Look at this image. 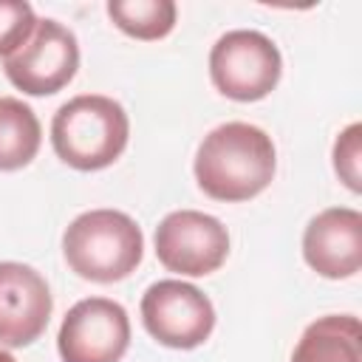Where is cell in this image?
<instances>
[{"label": "cell", "mask_w": 362, "mask_h": 362, "mask_svg": "<svg viewBox=\"0 0 362 362\" xmlns=\"http://www.w3.org/2000/svg\"><path fill=\"white\" fill-rule=\"evenodd\" d=\"M156 257L184 277L212 274L229 257V232L215 215L175 209L156 226Z\"/></svg>", "instance_id": "52a82bcc"}, {"label": "cell", "mask_w": 362, "mask_h": 362, "mask_svg": "<svg viewBox=\"0 0 362 362\" xmlns=\"http://www.w3.org/2000/svg\"><path fill=\"white\" fill-rule=\"evenodd\" d=\"M127 345V311L107 297H85L74 303L57 334L62 362H122Z\"/></svg>", "instance_id": "ba28073f"}, {"label": "cell", "mask_w": 362, "mask_h": 362, "mask_svg": "<svg viewBox=\"0 0 362 362\" xmlns=\"http://www.w3.org/2000/svg\"><path fill=\"white\" fill-rule=\"evenodd\" d=\"M141 322L156 342L189 351L209 339L215 328V308L192 283L158 280L141 294Z\"/></svg>", "instance_id": "8992f818"}, {"label": "cell", "mask_w": 362, "mask_h": 362, "mask_svg": "<svg viewBox=\"0 0 362 362\" xmlns=\"http://www.w3.org/2000/svg\"><path fill=\"white\" fill-rule=\"evenodd\" d=\"M130 119L124 107L102 93H82L59 105L51 119V147L74 170L110 167L127 147Z\"/></svg>", "instance_id": "7a4b0ae2"}, {"label": "cell", "mask_w": 362, "mask_h": 362, "mask_svg": "<svg viewBox=\"0 0 362 362\" xmlns=\"http://www.w3.org/2000/svg\"><path fill=\"white\" fill-rule=\"evenodd\" d=\"M37 28V14L25 0H0V57H11Z\"/></svg>", "instance_id": "5bb4252c"}, {"label": "cell", "mask_w": 362, "mask_h": 362, "mask_svg": "<svg viewBox=\"0 0 362 362\" xmlns=\"http://www.w3.org/2000/svg\"><path fill=\"white\" fill-rule=\"evenodd\" d=\"M40 141L42 127L37 113L17 96H0V170L11 173L31 164Z\"/></svg>", "instance_id": "7c38bea8"}, {"label": "cell", "mask_w": 362, "mask_h": 362, "mask_svg": "<svg viewBox=\"0 0 362 362\" xmlns=\"http://www.w3.org/2000/svg\"><path fill=\"white\" fill-rule=\"evenodd\" d=\"M0 362H17V359H14L8 351H0Z\"/></svg>", "instance_id": "2e32d148"}, {"label": "cell", "mask_w": 362, "mask_h": 362, "mask_svg": "<svg viewBox=\"0 0 362 362\" xmlns=\"http://www.w3.org/2000/svg\"><path fill=\"white\" fill-rule=\"evenodd\" d=\"M68 269L90 283H116L136 272L144 257L139 223L119 209H90L76 215L62 235Z\"/></svg>", "instance_id": "3957f363"}, {"label": "cell", "mask_w": 362, "mask_h": 362, "mask_svg": "<svg viewBox=\"0 0 362 362\" xmlns=\"http://www.w3.org/2000/svg\"><path fill=\"white\" fill-rule=\"evenodd\" d=\"M79 68V42L59 20H37L31 37L3 59L8 82L28 96H51L62 90Z\"/></svg>", "instance_id": "5b68a950"}, {"label": "cell", "mask_w": 362, "mask_h": 362, "mask_svg": "<svg viewBox=\"0 0 362 362\" xmlns=\"http://www.w3.org/2000/svg\"><path fill=\"white\" fill-rule=\"evenodd\" d=\"M54 311L45 277L17 260L0 263V345L23 348L42 337Z\"/></svg>", "instance_id": "9c48e42d"}, {"label": "cell", "mask_w": 362, "mask_h": 362, "mask_svg": "<svg viewBox=\"0 0 362 362\" xmlns=\"http://www.w3.org/2000/svg\"><path fill=\"white\" fill-rule=\"evenodd\" d=\"M291 362H362V328L354 314H325L305 325Z\"/></svg>", "instance_id": "8fae6325"}, {"label": "cell", "mask_w": 362, "mask_h": 362, "mask_svg": "<svg viewBox=\"0 0 362 362\" xmlns=\"http://www.w3.org/2000/svg\"><path fill=\"white\" fill-rule=\"evenodd\" d=\"M359 158H362V124L354 122V124H348V127L337 136V141H334V173L339 175V181H342L351 192H359V189H362Z\"/></svg>", "instance_id": "9a60e30c"}, {"label": "cell", "mask_w": 362, "mask_h": 362, "mask_svg": "<svg viewBox=\"0 0 362 362\" xmlns=\"http://www.w3.org/2000/svg\"><path fill=\"white\" fill-rule=\"evenodd\" d=\"M198 187L226 204L260 195L277 170L274 141L266 130L249 122H226L204 136L195 153Z\"/></svg>", "instance_id": "6da1fadb"}, {"label": "cell", "mask_w": 362, "mask_h": 362, "mask_svg": "<svg viewBox=\"0 0 362 362\" xmlns=\"http://www.w3.org/2000/svg\"><path fill=\"white\" fill-rule=\"evenodd\" d=\"M305 263L328 280L354 277L362 266V215L351 206L317 212L303 232Z\"/></svg>", "instance_id": "30bf717a"}, {"label": "cell", "mask_w": 362, "mask_h": 362, "mask_svg": "<svg viewBox=\"0 0 362 362\" xmlns=\"http://www.w3.org/2000/svg\"><path fill=\"white\" fill-rule=\"evenodd\" d=\"M283 74V57L277 45L255 31L235 28L218 37L209 51V76L212 85L235 102H257L266 99Z\"/></svg>", "instance_id": "277c9868"}, {"label": "cell", "mask_w": 362, "mask_h": 362, "mask_svg": "<svg viewBox=\"0 0 362 362\" xmlns=\"http://www.w3.org/2000/svg\"><path fill=\"white\" fill-rule=\"evenodd\" d=\"M107 14L127 37L161 40L175 28L178 8L173 0H110Z\"/></svg>", "instance_id": "4fadbf2b"}]
</instances>
